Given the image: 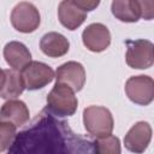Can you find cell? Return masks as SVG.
Wrapping results in <instances>:
<instances>
[{"mask_svg": "<svg viewBox=\"0 0 154 154\" xmlns=\"http://www.w3.org/2000/svg\"><path fill=\"white\" fill-rule=\"evenodd\" d=\"M5 78H6V75H5V70H1L0 69V91L4 87V83H5Z\"/></svg>", "mask_w": 154, "mask_h": 154, "instance_id": "obj_21", "label": "cell"}, {"mask_svg": "<svg viewBox=\"0 0 154 154\" xmlns=\"http://www.w3.org/2000/svg\"><path fill=\"white\" fill-rule=\"evenodd\" d=\"M4 58L6 63L13 70L20 71L29 61H31V54L26 46L18 41H11L4 47Z\"/></svg>", "mask_w": 154, "mask_h": 154, "instance_id": "obj_13", "label": "cell"}, {"mask_svg": "<svg viewBox=\"0 0 154 154\" xmlns=\"http://www.w3.org/2000/svg\"><path fill=\"white\" fill-rule=\"evenodd\" d=\"M78 101L71 87L64 83H55L47 95L46 109L57 117H70L77 111Z\"/></svg>", "mask_w": 154, "mask_h": 154, "instance_id": "obj_2", "label": "cell"}, {"mask_svg": "<svg viewBox=\"0 0 154 154\" xmlns=\"http://www.w3.org/2000/svg\"><path fill=\"white\" fill-rule=\"evenodd\" d=\"M11 154H83L95 153L94 141L76 134L65 120L42 109L28 128L16 135L7 149Z\"/></svg>", "mask_w": 154, "mask_h": 154, "instance_id": "obj_1", "label": "cell"}, {"mask_svg": "<svg viewBox=\"0 0 154 154\" xmlns=\"http://www.w3.org/2000/svg\"><path fill=\"white\" fill-rule=\"evenodd\" d=\"M40 22V12L36 8V6L32 5L31 2H19L12 10L11 24L19 32L29 34L35 31L38 28Z\"/></svg>", "mask_w": 154, "mask_h": 154, "instance_id": "obj_5", "label": "cell"}, {"mask_svg": "<svg viewBox=\"0 0 154 154\" xmlns=\"http://www.w3.org/2000/svg\"><path fill=\"white\" fill-rule=\"evenodd\" d=\"M59 22L69 30H76L87 18V12L79 8L73 0H63L58 7Z\"/></svg>", "mask_w": 154, "mask_h": 154, "instance_id": "obj_11", "label": "cell"}, {"mask_svg": "<svg viewBox=\"0 0 154 154\" xmlns=\"http://www.w3.org/2000/svg\"><path fill=\"white\" fill-rule=\"evenodd\" d=\"M55 79L57 83L67 84L73 91H79L85 83V70L77 61H67L57 69Z\"/></svg>", "mask_w": 154, "mask_h": 154, "instance_id": "obj_9", "label": "cell"}, {"mask_svg": "<svg viewBox=\"0 0 154 154\" xmlns=\"http://www.w3.org/2000/svg\"><path fill=\"white\" fill-rule=\"evenodd\" d=\"M82 41L89 51L99 53L109 46L111 32L106 25L101 23H93L84 29L82 34Z\"/></svg>", "mask_w": 154, "mask_h": 154, "instance_id": "obj_8", "label": "cell"}, {"mask_svg": "<svg viewBox=\"0 0 154 154\" xmlns=\"http://www.w3.org/2000/svg\"><path fill=\"white\" fill-rule=\"evenodd\" d=\"M0 120L10 122L17 128L23 126L29 120V108L20 100L10 99L0 108Z\"/></svg>", "mask_w": 154, "mask_h": 154, "instance_id": "obj_12", "label": "cell"}, {"mask_svg": "<svg viewBox=\"0 0 154 154\" xmlns=\"http://www.w3.org/2000/svg\"><path fill=\"white\" fill-rule=\"evenodd\" d=\"M95 153L99 154H119L120 153V142L119 138L113 135H107L97 137L94 141Z\"/></svg>", "mask_w": 154, "mask_h": 154, "instance_id": "obj_17", "label": "cell"}, {"mask_svg": "<svg viewBox=\"0 0 154 154\" xmlns=\"http://www.w3.org/2000/svg\"><path fill=\"white\" fill-rule=\"evenodd\" d=\"M126 64L131 69H149L154 63V46L148 40H128Z\"/></svg>", "mask_w": 154, "mask_h": 154, "instance_id": "obj_4", "label": "cell"}, {"mask_svg": "<svg viewBox=\"0 0 154 154\" xmlns=\"http://www.w3.org/2000/svg\"><path fill=\"white\" fill-rule=\"evenodd\" d=\"M111 11L117 19L125 23H135L141 18L135 0H113Z\"/></svg>", "mask_w": 154, "mask_h": 154, "instance_id": "obj_15", "label": "cell"}, {"mask_svg": "<svg viewBox=\"0 0 154 154\" xmlns=\"http://www.w3.org/2000/svg\"><path fill=\"white\" fill-rule=\"evenodd\" d=\"M83 123L87 132L96 138L112 134L114 125L112 113L102 106H89L84 108Z\"/></svg>", "mask_w": 154, "mask_h": 154, "instance_id": "obj_3", "label": "cell"}, {"mask_svg": "<svg viewBox=\"0 0 154 154\" xmlns=\"http://www.w3.org/2000/svg\"><path fill=\"white\" fill-rule=\"evenodd\" d=\"M125 93L132 102L147 106L154 99V81L144 75L132 76L125 83Z\"/></svg>", "mask_w": 154, "mask_h": 154, "instance_id": "obj_7", "label": "cell"}, {"mask_svg": "<svg viewBox=\"0 0 154 154\" xmlns=\"http://www.w3.org/2000/svg\"><path fill=\"white\" fill-rule=\"evenodd\" d=\"M20 75L24 85L29 90H37L46 87L54 78L53 69L41 61H29L22 70Z\"/></svg>", "mask_w": 154, "mask_h": 154, "instance_id": "obj_6", "label": "cell"}, {"mask_svg": "<svg viewBox=\"0 0 154 154\" xmlns=\"http://www.w3.org/2000/svg\"><path fill=\"white\" fill-rule=\"evenodd\" d=\"M73 2H75L79 8H82L83 11L88 12V11L95 10V8L99 6L100 0H73Z\"/></svg>", "mask_w": 154, "mask_h": 154, "instance_id": "obj_20", "label": "cell"}, {"mask_svg": "<svg viewBox=\"0 0 154 154\" xmlns=\"http://www.w3.org/2000/svg\"><path fill=\"white\" fill-rule=\"evenodd\" d=\"M152 140V128L147 122H137L125 135L124 144L128 150L142 153Z\"/></svg>", "mask_w": 154, "mask_h": 154, "instance_id": "obj_10", "label": "cell"}, {"mask_svg": "<svg viewBox=\"0 0 154 154\" xmlns=\"http://www.w3.org/2000/svg\"><path fill=\"white\" fill-rule=\"evenodd\" d=\"M140 10L141 18L150 20L154 17V0H135Z\"/></svg>", "mask_w": 154, "mask_h": 154, "instance_id": "obj_19", "label": "cell"}, {"mask_svg": "<svg viewBox=\"0 0 154 154\" xmlns=\"http://www.w3.org/2000/svg\"><path fill=\"white\" fill-rule=\"evenodd\" d=\"M17 126L10 122L0 120V152L7 150L14 141Z\"/></svg>", "mask_w": 154, "mask_h": 154, "instance_id": "obj_18", "label": "cell"}, {"mask_svg": "<svg viewBox=\"0 0 154 154\" xmlns=\"http://www.w3.org/2000/svg\"><path fill=\"white\" fill-rule=\"evenodd\" d=\"M5 83L4 87L0 91V97L10 100V99H16L17 96H19L24 89V82L20 75V71L18 70H5Z\"/></svg>", "mask_w": 154, "mask_h": 154, "instance_id": "obj_16", "label": "cell"}, {"mask_svg": "<svg viewBox=\"0 0 154 154\" xmlns=\"http://www.w3.org/2000/svg\"><path fill=\"white\" fill-rule=\"evenodd\" d=\"M40 48L47 57L59 58L69 52L70 42L64 35L52 31L42 36L40 41Z\"/></svg>", "mask_w": 154, "mask_h": 154, "instance_id": "obj_14", "label": "cell"}]
</instances>
